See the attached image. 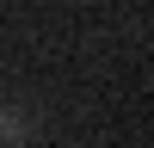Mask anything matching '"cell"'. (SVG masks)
<instances>
[{
  "mask_svg": "<svg viewBox=\"0 0 154 148\" xmlns=\"http://www.w3.org/2000/svg\"><path fill=\"white\" fill-rule=\"evenodd\" d=\"M31 130H37V117L25 105H0V148H19V142H31Z\"/></svg>",
  "mask_w": 154,
  "mask_h": 148,
  "instance_id": "1",
  "label": "cell"
}]
</instances>
